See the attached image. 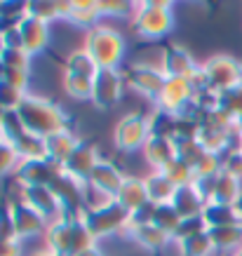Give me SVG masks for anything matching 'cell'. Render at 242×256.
Segmentation results:
<instances>
[{
    "label": "cell",
    "instance_id": "15",
    "mask_svg": "<svg viewBox=\"0 0 242 256\" xmlns=\"http://www.w3.org/2000/svg\"><path fill=\"white\" fill-rule=\"evenodd\" d=\"M19 200H24L26 204H31L36 212H40L42 216L50 218H59L62 216V204L56 200V195L52 193L50 186H22L19 184Z\"/></svg>",
    "mask_w": 242,
    "mask_h": 256
},
{
    "label": "cell",
    "instance_id": "22",
    "mask_svg": "<svg viewBox=\"0 0 242 256\" xmlns=\"http://www.w3.org/2000/svg\"><path fill=\"white\" fill-rule=\"evenodd\" d=\"M242 198V181L230 176L226 172H221L216 181H214V195H212L210 204H228V207H238ZM207 207V204H204Z\"/></svg>",
    "mask_w": 242,
    "mask_h": 256
},
{
    "label": "cell",
    "instance_id": "48",
    "mask_svg": "<svg viewBox=\"0 0 242 256\" xmlns=\"http://www.w3.org/2000/svg\"><path fill=\"white\" fill-rule=\"evenodd\" d=\"M0 240H19L14 221H12V214H10L8 207H0Z\"/></svg>",
    "mask_w": 242,
    "mask_h": 256
},
{
    "label": "cell",
    "instance_id": "36",
    "mask_svg": "<svg viewBox=\"0 0 242 256\" xmlns=\"http://www.w3.org/2000/svg\"><path fill=\"white\" fill-rule=\"evenodd\" d=\"M176 144V158H179L181 162H186L188 167H193L196 170V164L200 162L204 158V150L202 146H200V141L198 139H181V141H174Z\"/></svg>",
    "mask_w": 242,
    "mask_h": 256
},
{
    "label": "cell",
    "instance_id": "31",
    "mask_svg": "<svg viewBox=\"0 0 242 256\" xmlns=\"http://www.w3.org/2000/svg\"><path fill=\"white\" fill-rule=\"evenodd\" d=\"M64 70H68V73H78V76H87V78H96V73H99V66L94 62L92 56L87 54L85 50H76V52H70L66 56V62H64Z\"/></svg>",
    "mask_w": 242,
    "mask_h": 256
},
{
    "label": "cell",
    "instance_id": "45",
    "mask_svg": "<svg viewBox=\"0 0 242 256\" xmlns=\"http://www.w3.org/2000/svg\"><path fill=\"white\" fill-rule=\"evenodd\" d=\"M5 82H10L12 87H16V90H22V92H26L28 90V82H31V70H16V68H5L2 70V78Z\"/></svg>",
    "mask_w": 242,
    "mask_h": 256
},
{
    "label": "cell",
    "instance_id": "3",
    "mask_svg": "<svg viewBox=\"0 0 242 256\" xmlns=\"http://www.w3.org/2000/svg\"><path fill=\"white\" fill-rule=\"evenodd\" d=\"M134 33L144 40H160L170 36L174 28L172 5L162 0H150V2H136V14L132 19Z\"/></svg>",
    "mask_w": 242,
    "mask_h": 256
},
{
    "label": "cell",
    "instance_id": "4",
    "mask_svg": "<svg viewBox=\"0 0 242 256\" xmlns=\"http://www.w3.org/2000/svg\"><path fill=\"white\" fill-rule=\"evenodd\" d=\"M80 218L85 221V226L99 240V238H108V235H116V233H127L130 212L122 204H118L116 200H108L96 204V207H87Z\"/></svg>",
    "mask_w": 242,
    "mask_h": 256
},
{
    "label": "cell",
    "instance_id": "29",
    "mask_svg": "<svg viewBox=\"0 0 242 256\" xmlns=\"http://www.w3.org/2000/svg\"><path fill=\"white\" fill-rule=\"evenodd\" d=\"M66 12H68V2H26V16L38 19L47 26L50 22L66 19Z\"/></svg>",
    "mask_w": 242,
    "mask_h": 256
},
{
    "label": "cell",
    "instance_id": "56",
    "mask_svg": "<svg viewBox=\"0 0 242 256\" xmlns=\"http://www.w3.org/2000/svg\"><path fill=\"white\" fill-rule=\"evenodd\" d=\"M235 256H242V249H240V252H238V254H235Z\"/></svg>",
    "mask_w": 242,
    "mask_h": 256
},
{
    "label": "cell",
    "instance_id": "47",
    "mask_svg": "<svg viewBox=\"0 0 242 256\" xmlns=\"http://www.w3.org/2000/svg\"><path fill=\"white\" fill-rule=\"evenodd\" d=\"M224 172L242 181V150L224 153Z\"/></svg>",
    "mask_w": 242,
    "mask_h": 256
},
{
    "label": "cell",
    "instance_id": "24",
    "mask_svg": "<svg viewBox=\"0 0 242 256\" xmlns=\"http://www.w3.org/2000/svg\"><path fill=\"white\" fill-rule=\"evenodd\" d=\"M144 181H146V190H148L150 204H172L174 195H176L179 188L174 186L162 172H150Z\"/></svg>",
    "mask_w": 242,
    "mask_h": 256
},
{
    "label": "cell",
    "instance_id": "38",
    "mask_svg": "<svg viewBox=\"0 0 242 256\" xmlns=\"http://www.w3.org/2000/svg\"><path fill=\"white\" fill-rule=\"evenodd\" d=\"M148 122H150V134L156 136H174V122H176V116L167 113V110L156 108L153 113H148Z\"/></svg>",
    "mask_w": 242,
    "mask_h": 256
},
{
    "label": "cell",
    "instance_id": "10",
    "mask_svg": "<svg viewBox=\"0 0 242 256\" xmlns=\"http://www.w3.org/2000/svg\"><path fill=\"white\" fill-rule=\"evenodd\" d=\"M8 210H10V214H12V221H14L19 240H24V238H36V235H40V233H47L50 221H47L40 212L33 210L31 204H26L24 200H10Z\"/></svg>",
    "mask_w": 242,
    "mask_h": 256
},
{
    "label": "cell",
    "instance_id": "53",
    "mask_svg": "<svg viewBox=\"0 0 242 256\" xmlns=\"http://www.w3.org/2000/svg\"><path fill=\"white\" fill-rule=\"evenodd\" d=\"M33 256H54L52 252H38V254H33Z\"/></svg>",
    "mask_w": 242,
    "mask_h": 256
},
{
    "label": "cell",
    "instance_id": "27",
    "mask_svg": "<svg viewBox=\"0 0 242 256\" xmlns=\"http://www.w3.org/2000/svg\"><path fill=\"white\" fill-rule=\"evenodd\" d=\"M202 221L210 228H228V226H242V216L238 207L228 204H207L202 212Z\"/></svg>",
    "mask_w": 242,
    "mask_h": 256
},
{
    "label": "cell",
    "instance_id": "8",
    "mask_svg": "<svg viewBox=\"0 0 242 256\" xmlns=\"http://www.w3.org/2000/svg\"><path fill=\"white\" fill-rule=\"evenodd\" d=\"M125 80H127V87H130V90L158 101L164 90L167 76L162 73V68H156V66H150V64H132V66L125 70Z\"/></svg>",
    "mask_w": 242,
    "mask_h": 256
},
{
    "label": "cell",
    "instance_id": "21",
    "mask_svg": "<svg viewBox=\"0 0 242 256\" xmlns=\"http://www.w3.org/2000/svg\"><path fill=\"white\" fill-rule=\"evenodd\" d=\"M116 202L122 204L127 212H136V210H141V207L150 204L148 190H146V181L139 176H127L125 181H122L120 190H118Z\"/></svg>",
    "mask_w": 242,
    "mask_h": 256
},
{
    "label": "cell",
    "instance_id": "17",
    "mask_svg": "<svg viewBox=\"0 0 242 256\" xmlns=\"http://www.w3.org/2000/svg\"><path fill=\"white\" fill-rule=\"evenodd\" d=\"M19 36H22V47L26 54H40L45 52L47 45H50V26L38 19H31V16H24L19 22Z\"/></svg>",
    "mask_w": 242,
    "mask_h": 256
},
{
    "label": "cell",
    "instance_id": "5",
    "mask_svg": "<svg viewBox=\"0 0 242 256\" xmlns=\"http://www.w3.org/2000/svg\"><path fill=\"white\" fill-rule=\"evenodd\" d=\"M204 73V82L207 90L214 92H228L233 87L242 85V64L230 54H214L200 66Z\"/></svg>",
    "mask_w": 242,
    "mask_h": 256
},
{
    "label": "cell",
    "instance_id": "23",
    "mask_svg": "<svg viewBox=\"0 0 242 256\" xmlns=\"http://www.w3.org/2000/svg\"><path fill=\"white\" fill-rule=\"evenodd\" d=\"M99 16H102V10H99V2H92V0H76V2H68V12H66V22H70L73 26H80V28H94L99 26Z\"/></svg>",
    "mask_w": 242,
    "mask_h": 256
},
{
    "label": "cell",
    "instance_id": "1",
    "mask_svg": "<svg viewBox=\"0 0 242 256\" xmlns=\"http://www.w3.org/2000/svg\"><path fill=\"white\" fill-rule=\"evenodd\" d=\"M19 118H22L26 132L36 134L40 139H45L50 134H56L62 130H68L70 118L68 113L50 99L36 96V94H26V99L19 106Z\"/></svg>",
    "mask_w": 242,
    "mask_h": 256
},
{
    "label": "cell",
    "instance_id": "46",
    "mask_svg": "<svg viewBox=\"0 0 242 256\" xmlns=\"http://www.w3.org/2000/svg\"><path fill=\"white\" fill-rule=\"evenodd\" d=\"M102 16H127V10H136V2H118V0H96Z\"/></svg>",
    "mask_w": 242,
    "mask_h": 256
},
{
    "label": "cell",
    "instance_id": "43",
    "mask_svg": "<svg viewBox=\"0 0 242 256\" xmlns=\"http://www.w3.org/2000/svg\"><path fill=\"white\" fill-rule=\"evenodd\" d=\"M31 54H26L24 50H5V54L0 56V62L5 68H16V70H31Z\"/></svg>",
    "mask_w": 242,
    "mask_h": 256
},
{
    "label": "cell",
    "instance_id": "13",
    "mask_svg": "<svg viewBox=\"0 0 242 256\" xmlns=\"http://www.w3.org/2000/svg\"><path fill=\"white\" fill-rule=\"evenodd\" d=\"M102 160L104 158L99 156V148H96L94 141H80L78 148L73 150V156H70L68 160H66V164H64V172H66L68 176L87 184V178L92 176L94 167L102 162Z\"/></svg>",
    "mask_w": 242,
    "mask_h": 256
},
{
    "label": "cell",
    "instance_id": "49",
    "mask_svg": "<svg viewBox=\"0 0 242 256\" xmlns=\"http://www.w3.org/2000/svg\"><path fill=\"white\" fill-rule=\"evenodd\" d=\"M26 16V2H0V19L22 22Z\"/></svg>",
    "mask_w": 242,
    "mask_h": 256
},
{
    "label": "cell",
    "instance_id": "19",
    "mask_svg": "<svg viewBox=\"0 0 242 256\" xmlns=\"http://www.w3.org/2000/svg\"><path fill=\"white\" fill-rule=\"evenodd\" d=\"M125 235L134 242V244H139L141 249H146V252H150V254H162L164 249L174 244L172 238L164 233V230H160L158 226H153V224L130 228Z\"/></svg>",
    "mask_w": 242,
    "mask_h": 256
},
{
    "label": "cell",
    "instance_id": "14",
    "mask_svg": "<svg viewBox=\"0 0 242 256\" xmlns=\"http://www.w3.org/2000/svg\"><path fill=\"white\" fill-rule=\"evenodd\" d=\"M64 172L62 164L52 162V160H26V162H19L16 167V181L22 186H50L59 174Z\"/></svg>",
    "mask_w": 242,
    "mask_h": 256
},
{
    "label": "cell",
    "instance_id": "33",
    "mask_svg": "<svg viewBox=\"0 0 242 256\" xmlns=\"http://www.w3.org/2000/svg\"><path fill=\"white\" fill-rule=\"evenodd\" d=\"M228 139H230V132L207 130V127H200V132H198L200 146H202L207 153H216V156H224L228 150Z\"/></svg>",
    "mask_w": 242,
    "mask_h": 256
},
{
    "label": "cell",
    "instance_id": "30",
    "mask_svg": "<svg viewBox=\"0 0 242 256\" xmlns=\"http://www.w3.org/2000/svg\"><path fill=\"white\" fill-rule=\"evenodd\" d=\"M16 150V156H19V160L22 162H26V160H42L45 156V139H40V136H36V134L26 132L19 141H14L12 144Z\"/></svg>",
    "mask_w": 242,
    "mask_h": 256
},
{
    "label": "cell",
    "instance_id": "51",
    "mask_svg": "<svg viewBox=\"0 0 242 256\" xmlns=\"http://www.w3.org/2000/svg\"><path fill=\"white\" fill-rule=\"evenodd\" d=\"M76 256H104V254L99 252V247H90V249H85V252H80V254H76Z\"/></svg>",
    "mask_w": 242,
    "mask_h": 256
},
{
    "label": "cell",
    "instance_id": "20",
    "mask_svg": "<svg viewBox=\"0 0 242 256\" xmlns=\"http://www.w3.org/2000/svg\"><path fill=\"white\" fill-rule=\"evenodd\" d=\"M80 139L76 136V134L68 130H62V132L56 134H50V136H45V156L47 160H52V162L56 164H66V160H68L70 156H73V150L78 148Z\"/></svg>",
    "mask_w": 242,
    "mask_h": 256
},
{
    "label": "cell",
    "instance_id": "50",
    "mask_svg": "<svg viewBox=\"0 0 242 256\" xmlns=\"http://www.w3.org/2000/svg\"><path fill=\"white\" fill-rule=\"evenodd\" d=\"M0 256H22L19 240H0Z\"/></svg>",
    "mask_w": 242,
    "mask_h": 256
},
{
    "label": "cell",
    "instance_id": "7",
    "mask_svg": "<svg viewBox=\"0 0 242 256\" xmlns=\"http://www.w3.org/2000/svg\"><path fill=\"white\" fill-rule=\"evenodd\" d=\"M127 80L125 70L120 68H102L94 78V92H92V104L99 110H110L116 108L122 101Z\"/></svg>",
    "mask_w": 242,
    "mask_h": 256
},
{
    "label": "cell",
    "instance_id": "52",
    "mask_svg": "<svg viewBox=\"0 0 242 256\" xmlns=\"http://www.w3.org/2000/svg\"><path fill=\"white\" fill-rule=\"evenodd\" d=\"M5 50H8V47H5V40H2V36H0V56L5 54Z\"/></svg>",
    "mask_w": 242,
    "mask_h": 256
},
{
    "label": "cell",
    "instance_id": "37",
    "mask_svg": "<svg viewBox=\"0 0 242 256\" xmlns=\"http://www.w3.org/2000/svg\"><path fill=\"white\" fill-rule=\"evenodd\" d=\"M0 132H2L5 144H14V141H19L26 134V127H24L16 110H5V116L0 120Z\"/></svg>",
    "mask_w": 242,
    "mask_h": 256
},
{
    "label": "cell",
    "instance_id": "35",
    "mask_svg": "<svg viewBox=\"0 0 242 256\" xmlns=\"http://www.w3.org/2000/svg\"><path fill=\"white\" fill-rule=\"evenodd\" d=\"M162 174L170 181H172L176 188H184V186H190L193 181H196V172H193V167H188L186 162H181L179 158L176 160H172V162L167 164L162 170Z\"/></svg>",
    "mask_w": 242,
    "mask_h": 256
},
{
    "label": "cell",
    "instance_id": "18",
    "mask_svg": "<svg viewBox=\"0 0 242 256\" xmlns=\"http://www.w3.org/2000/svg\"><path fill=\"white\" fill-rule=\"evenodd\" d=\"M141 153H144V160L153 167V172H162L172 160H176V144L170 136L150 134V139L141 148Z\"/></svg>",
    "mask_w": 242,
    "mask_h": 256
},
{
    "label": "cell",
    "instance_id": "34",
    "mask_svg": "<svg viewBox=\"0 0 242 256\" xmlns=\"http://www.w3.org/2000/svg\"><path fill=\"white\" fill-rule=\"evenodd\" d=\"M179 247V254L181 256H214V244H212L210 235L202 233V235H196L186 242H174Z\"/></svg>",
    "mask_w": 242,
    "mask_h": 256
},
{
    "label": "cell",
    "instance_id": "28",
    "mask_svg": "<svg viewBox=\"0 0 242 256\" xmlns=\"http://www.w3.org/2000/svg\"><path fill=\"white\" fill-rule=\"evenodd\" d=\"M62 87H64V92L68 94L73 101H92L94 78H87V76H78V73L64 70Z\"/></svg>",
    "mask_w": 242,
    "mask_h": 256
},
{
    "label": "cell",
    "instance_id": "39",
    "mask_svg": "<svg viewBox=\"0 0 242 256\" xmlns=\"http://www.w3.org/2000/svg\"><path fill=\"white\" fill-rule=\"evenodd\" d=\"M219 110H224L226 116H230L235 122L242 120V85L233 87V90H228V92L221 94Z\"/></svg>",
    "mask_w": 242,
    "mask_h": 256
},
{
    "label": "cell",
    "instance_id": "55",
    "mask_svg": "<svg viewBox=\"0 0 242 256\" xmlns=\"http://www.w3.org/2000/svg\"><path fill=\"white\" fill-rule=\"evenodd\" d=\"M0 144H5V139H2V132H0Z\"/></svg>",
    "mask_w": 242,
    "mask_h": 256
},
{
    "label": "cell",
    "instance_id": "25",
    "mask_svg": "<svg viewBox=\"0 0 242 256\" xmlns=\"http://www.w3.org/2000/svg\"><path fill=\"white\" fill-rule=\"evenodd\" d=\"M214 252L221 254H238L242 249V226H228V228H210L207 230Z\"/></svg>",
    "mask_w": 242,
    "mask_h": 256
},
{
    "label": "cell",
    "instance_id": "44",
    "mask_svg": "<svg viewBox=\"0 0 242 256\" xmlns=\"http://www.w3.org/2000/svg\"><path fill=\"white\" fill-rule=\"evenodd\" d=\"M19 156H16V150L12 144H0V176H5V174H10V172L19 167Z\"/></svg>",
    "mask_w": 242,
    "mask_h": 256
},
{
    "label": "cell",
    "instance_id": "9",
    "mask_svg": "<svg viewBox=\"0 0 242 256\" xmlns=\"http://www.w3.org/2000/svg\"><path fill=\"white\" fill-rule=\"evenodd\" d=\"M80 218L59 216L56 221H50L47 226V252L54 256H73V244H76V230H78Z\"/></svg>",
    "mask_w": 242,
    "mask_h": 256
},
{
    "label": "cell",
    "instance_id": "26",
    "mask_svg": "<svg viewBox=\"0 0 242 256\" xmlns=\"http://www.w3.org/2000/svg\"><path fill=\"white\" fill-rule=\"evenodd\" d=\"M172 207L176 210V214L181 218H198V216H202L204 202L196 193L193 184H190V186H184L176 190V195H174V200H172Z\"/></svg>",
    "mask_w": 242,
    "mask_h": 256
},
{
    "label": "cell",
    "instance_id": "6",
    "mask_svg": "<svg viewBox=\"0 0 242 256\" xmlns=\"http://www.w3.org/2000/svg\"><path fill=\"white\" fill-rule=\"evenodd\" d=\"M148 139H150V122H148V116H144V113L125 116L116 124V132H113V144H116V148L120 153L141 150Z\"/></svg>",
    "mask_w": 242,
    "mask_h": 256
},
{
    "label": "cell",
    "instance_id": "41",
    "mask_svg": "<svg viewBox=\"0 0 242 256\" xmlns=\"http://www.w3.org/2000/svg\"><path fill=\"white\" fill-rule=\"evenodd\" d=\"M26 94L28 92H22V90L12 87L10 82L0 80V106H2L5 110H19L22 101L26 99Z\"/></svg>",
    "mask_w": 242,
    "mask_h": 256
},
{
    "label": "cell",
    "instance_id": "16",
    "mask_svg": "<svg viewBox=\"0 0 242 256\" xmlns=\"http://www.w3.org/2000/svg\"><path fill=\"white\" fill-rule=\"evenodd\" d=\"M160 68H162V73L167 78H188L190 73L198 70V64L186 47L167 45L162 50V64H160Z\"/></svg>",
    "mask_w": 242,
    "mask_h": 256
},
{
    "label": "cell",
    "instance_id": "11",
    "mask_svg": "<svg viewBox=\"0 0 242 256\" xmlns=\"http://www.w3.org/2000/svg\"><path fill=\"white\" fill-rule=\"evenodd\" d=\"M193 99H196V90L186 78H167L162 94L156 101V108L167 110L172 116H179Z\"/></svg>",
    "mask_w": 242,
    "mask_h": 256
},
{
    "label": "cell",
    "instance_id": "54",
    "mask_svg": "<svg viewBox=\"0 0 242 256\" xmlns=\"http://www.w3.org/2000/svg\"><path fill=\"white\" fill-rule=\"evenodd\" d=\"M2 116H5V108H2V106H0V120H2Z\"/></svg>",
    "mask_w": 242,
    "mask_h": 256
},
{
    "label": "cell",
    "instance_id": "2",
    "mask_svg": "<svg viewBox=\"0 0 242 256\" xmlns=\"http://www.w3.org/2000/svg\"><path fill=\"white\" fill-rule=\"evenodd\" d=\"M87 54L92 56L99 68H120V64L125 59V38L110 28V26H94L85 33V45H82Z\"/></svg>",
    "mask_w": 242,
    "mask_h": 256
},
{
    "label": "cell",
    "instance_id": "32",
    "mask_svg": "<svg viewBox=\"0 0 242 256\" xmlns=\"http://www.w3.org/2000/svg\"><path fill=\"white\" fill-rule=\"evenodd\" d=\"M181 221H184V218L176 214V210H174L172 204H156V212H153V226H158L160 230H164L172 240H174V235H176V230H179Z\"/></svg>",
    "mask_w": 242,
    "mask_h": 256
},
{
    "label": "cell",
    "instance_id": "12",
    "mask_svg": "<svg viewBox=\"0 0 242 256\" xmlns=\"http://www.w3.org/2000/svg\"><path fill=\"white\" fill-rule=\"evenodd\" d=\"M125 178L127 176L118 170L116 162L102 160V162L94 167L92 176L87 178V188H90V193L106 195V200H116V195H118V190H120V186H122Z\"/></svg>",
    "mask_w": 242,
    "mask_h": 256
},
{
    "label": "cell",
    "instance_id": "40",
    "mask_svg": "<svg viewBox=\"0 0 242 256\" xmlns=\"http://www.w3.org/2000/svg\"><path fill=\"white\" fill-rule=\"evenodd\" d=\"M196 178H216L224 172V156L204 153V158L196 164Z\"/></svg>",
    "mask_w": 242,
    "mask_h": 256
},
{
    "label": "cell",
    "instance_id": "42",
    "mask_svg": "<svg viewBox=\"0 0 242 256\" xmlns=\"http://www.w3.org/2000/svg\"><path fill=\"white\" fill-rule=\"evenodd\" d=\"M207 233V226H204L202 216L198 218H184L179 226V230H176V235H174V242H186L190 240V238H196V235H202Z\"/></svg>",
    "mask_w": 242,
    "mask_h": 256
}]
</instances>
